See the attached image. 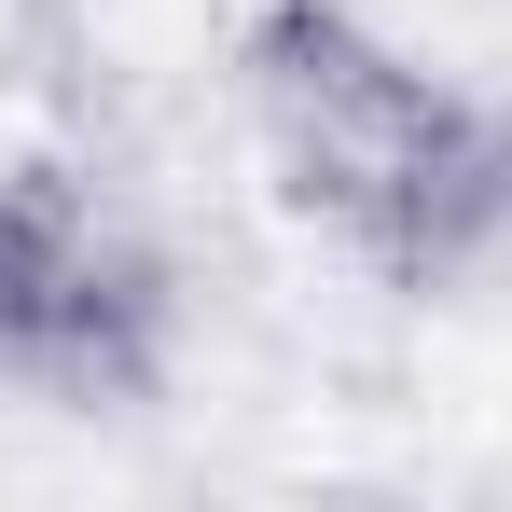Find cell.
<instances>
[{"label": "cell", "instance_id": "1", "mask_svg": "<svg viewBox=\"0 0 512 512\" xmlns=\"http://www.w3.org/2000/svg\"><path fill=\"white\" fill-rule=\"evenodd\" d=\"M236 84H250V139H263V167H277V194L319 236H346L360 263L402 250L443 139L471 125V97H443L346 0H263L250 42H236Z\"/></svg>", "mask_w": 512, "mask_h": 512}, {"label": "cell", "instance_id": "2", "mask_svg": "<svg viewBox=\"0 0 512 512\" xmlns=\"http://www.w3.org/2000/svg\"><path fill=\"white\" fill-rule=\"evenodd\" d=\"M167 374V277L97 222L70 167H0V388L56 402H139Z\"/></svg>", "mask_w": 512, "mask_h": 512}, {"label": "cell", "instance_id": "3", "mask_svg": "<svg viewBox=\"0 0 512 512\" xmlns=\"http://www.w3.org/2000/svg\"><path fill=\"white\" fill-rule=\"evenodd\" d=\"M388 291H471V277H512V111H471L429 167L402 250L374 263Z\"/></svg>", "mask_w": 512, "mask_h": 512}, {"label": "cell", "instance_id": "4", "mask_svg": "<svg viewBox=\"0 0 512 512\" xmlns=\"http://www.w3.org/2000/svg\"><path fill=\"white\" fill-rule=\"evenodd\" d=\"M84 70V14L70 0H0V111H42Z\"/></svg>", "mask_w": 512, "mask_h": 512}]
</instances>
